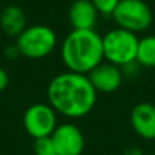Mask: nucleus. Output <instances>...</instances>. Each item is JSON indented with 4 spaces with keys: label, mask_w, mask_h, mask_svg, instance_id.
I'll return each mask as SVG.
<instances>
[{
    "label": "nucleus",
    "mask_w": 155,
    "mask_h": 155,
    "mask_svg": "<svg viewBox=\"0 0 155 155\" xmlns=\"http://www.w3.org/2000/svg\"><path fill=\"white\" fill-rule=\"evenodd\" d=\"M4 56H5V59H7V60H16L19 56H21V52H19L16 44H15V45H8L7 48H5Z\"/></svg>",
    "instance_id": "obj_15"
},
{
    "label": "nucleus",
    "mask_w": 155,
    "mask_h": 155,
    "mask_svg": "<svg viewBox=\"0 0 155 155\" xmlns=\"http://www.w3.org/2000/svg\"><path fill=\"white\" fill-rule=\"evenodd\" d=\"M112 18L117 27L137 34L151 26L154 15L144 0H120Z\"/></svg>",
    "instance_id": "obj_5"
},
{
    "label": "nucleus",
    "mask_w": 155,
    "mask_h": 155,
    "mask_svg": "<svg viewBox=\"0 0 155 155\" xmlns=\"http://www.w3.org/2000/svg\"><path fill=\"white\" fill-rule=\"evenodd\" d=\"M139 38L135 33L116 27L102 35L104 59L110 64L123 68L136 61Z\"/></svg>",
    "instance_id": "obj_3"
},
{
    "label": "nucleus",
    "mask_w": 155,
    "mask_h": 155,
    "mask_svg": "<svg viewBox=\"0 0 155 155\" xmlns=\"http://www.w3.org/2000/svg\"><path fill=\"white\" fill-rule=\"evenodd\" d=\"M61 61L68 71L88 75L104 61L102 35L95 30H74L63 40Z\"/></svg>",
    "instance_id": "obj_2"
},
{
    "label": "nucleus",
    "mask_w": 155,
    "mask_h": 155,
    "mask_svg": "<svg viewBox=\"0 0 155 155\" xmlns=\"http://www.w3.org/2000/svg\"><path fill=\"white\" fill-rule=\"evenodd\" d=\"M57 155H82L84 150V136L79 127L64 123L56 127L51 136Z\"/></svg>",
    "instance_id": "obj_7"
},
{
    "label": "nucleus",
    "mask_w": 155,
    "mask_h": 155,
    "mask_svg": "<svg viewBox=\"0 0 155 155\" xmlns=\"http://www.w3.org/2000/svg\"><path fill=\"white\" fill-rule=\"evenodd\" d=\"M150 155H155V153H154V154H150Z\"/></svg>",
    "instance_id": "obj_18"
},
{
    "label": "nucleus",
    "mask_w": 155,
    "mask_h": 155,
    "mask_svg": "<svg viewBox=\"0 0 155 155\" xmlns=\"http://www.w3.org/2000/svg\"><path fill=\"white\" fill-rule=\"evenodd\" d=\"M131 125L135 134L146 140L155 139V105L140 102L131 112Z\"/></svg>",
    "instance_id": "obj_9"
},
{
    "label": "nucleus",
    "mask_w": 155,
    "mask_h": 155,
    "mask_svg": "<svg viewBox=\"0 0 155 155\" xmlns=\"http://www.w3.org/2000/svg\"><path fill=\"white\" fill-rule=\"evenodd\" d=\"M8 83H10V76H8L7 71L0 67V91H4L7 88Z\"/></svg>",
    "instance_id": "obj_16"
},
{
    "label": "nucleus",
    "mask_w": 155,
    "mask_h": 155,
    "mask_svg": "<svg viewBox=\"0 0 155 155\" xmlns=\"http://www.w3.org/2000/svg\"><path fill=\"white\" fill-rule=\"evenodd\" d=\"M87 76L97 93L104 94L117 91L124 80L123 70L107 61H102L99 65H97Z\"/></svg>",
    "instance_id": "obj_8"
},
{
    "label": "nucleus",
    "mask_w": 155,
    "mask_h": 155,
    "mask_svg": "<svg viewBox=\"0 0 155 155\" xmlns=\"http://www.w3.org/2000/svg\"><path fill=\"white\" fill-rule=\"evenodd\" d=\"M91 3L97 8L99 15L112 16V14L114 12L117 4L120 3V0H91Z\"/></svg>",
    "instance_id": "obj_14"
},
{
    "label": "nucleus",
    "mask_w": 155,
    "mask_h": 155,
    "mask_svg": "<svg viewBox=\"0 0 155 155\" xmlns=\"http://www.w3.org/2000/svg\"><path fill=\"white\" fill-rule=\"evenodd\" d=\"M33 153H34V155H57L56 148H54L51 136L41 137V139H34Z\"/></svg>",
    "instance_id": "obj_13"
},
{
    "label": "nucleus",
    "mask_w": 155,
    "mask_h": 155,
    "mask_svg": "<svg viewBox=\"0 0 155 155\" xmlns=\"http://www.w3.org/2000/svg\"><path fill=\"white\" fill-rule=\"evenodd\" d=\"M97 94L87 75L71 71L56 75L48 86L49 105L68 118L87 116L97 102Z\"/></svg>",
    "instance_id": "obj_1"
},
{
    "label": "nucleus",
    "mask_w": 155,
    "mask_h": 155,
    "mask_svg": "<svg viewBox=\"0 0 155 155\" xmlns=\"http://www.w3.org/2000/svg\"><path fill=\"white\" fill-rule=\"evenodd\" d=\"M23 127L33 139L49 137L57 127V113L49 104H33L23 114Z\"/></svg>",
    "instance_id": "obj_6"
},
{
    "label": "nucleus",
    "mask_w": 155,
    "mask_h": 155,
    "mask_svg": "<svg viewBox=\"0 0 155 155\" xmlns=\"http://www.w3.org/2000/svg\"><path fill=\"white\" fill-rule=\"evenodd\" d=\"M15 44L21 52V56L38 60L48 57L54 51L57 35L53 29L46 25H33L27 26L16 37Z\"/></svg>",
    "instance_id": "obj_4"
},
{
    "label": "nucleus",
    "mask_w": 155,
    "mask_h": 155,
    "mask_svg": "<svg viewBox=\"0 0 155 155\" xmlns=\"http://www.w3.org/2000/svg\"><path fill=\"white\" fill-rule=\"evenodd\" d=\"M27 27V16L18 4H10L0 12V29L7 37H18Z\"/></svg>",
    "instance_id": "obj_11"
},
{
    "label": "nucleus",
    "mask_w": 155,
    "mask_h": 155,
    "mask_svg": "<svg viewBox=\"0 0 155 155\" xmlns=\"http://www.w3.org/2000/svg\"><path fill=\"white\" fill-rule=\"evenodd\" d=\"M136 63L146 68H155V35H144L139 38Z\"/></svg>",
    "instance_id": "obj_12"
},
{
    "label": "nucleus",
    "mask_w": 155,
    "mask_h": 155,
    "mask_svg": "<svg viewBox=\"0 0 155 155\" xmlns=\"http://www.w3.org/2000/svg\"><path fill=\"white\" fill-rule=\"evenodd\" d=\"M98 15L91 0H75L68 10V21L74 30H95Z\"/></svg>",
    "instance_id": "obj_10"
},
{
    "label": "nucleus",
    "mask_w": 155,
    "mask_h": 155,
    "mask_svg": "<svg viewBox=\"0 0 155 155\" xmlns=\"http://www.w3.org/2000/svg\"><path fill=\"white\" fill-rule=\"evenodd\" d=\"M124 155H144V153H143V150H140V148H137V147H129L128 150L124 153Z\"/></svg>",
    "instance_id": "obj_17"
}]
</instances>
